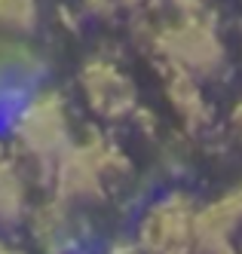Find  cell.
I'll return each mask as SVG.
<instances>
[{
    "mask_svg": "<svg viewBox=\"0 0 242 254\" xmlns=\"http://www.w3.org/2000/svg\"><path fill=\"white\" fill-rule=\"evenodd\" d=\"M15 141L37 169L55 175V166L71 150V123L65 101L55 92L34 95V101H28L15 123Z\"/></svg>",
    "mask_w": 242,
    "mask_h": 254,
    "instance_id": "6da1fadb",
    "label": "cell"
},
{
    "mask_svg": "<svg viewBox=\"0 0 242 254\" xmlns=\"http://www.w3.org/2000/svg\"><path fill=\"white\" fill-rule=\"evenodd\" d=\"M157 49L169 70L187 74L193 80L218 77L227 64L224 43L209 22H178L157 37Z\"/></svg>",
    "mask_w": 242,
    "mask_h": 254,
    "instance_id": "7a4b0ae2",
    "label": "cell"
},
{
    "mask_svg": "<svg viewBox=\"0 0 242 254\" xmlns=\"http://www.w3.org/2000/svg\"><path fill=\"white\" fill-rule=\"evenodd\" d=\"M120 162L114 153L98 147V144H83V147H71L65 159L55 166V190H59V202L65 205H86L104 196V178L114 172Z\"/></svg>",
    "mask_w": 242,
    "mask_h": 254,
    "instance_id": "3957f363",
    "label": "cell"
},
{
    "mask_svg": "<svg viewBox=\"0 0 242 254\" xmlns=\"http://www.w3.org/2000/svg\"><path fill=\"white\" fill-rule=\"evenodd\" d=\"M196 205L187 196H169L147 211L141 224V251L147 254H196L193 227H196Z\"/></svg>",
    "mask_w": 242,
    "mask_h": 254,
    "instance_id": "277c9868",
    "label": "cell"
},
{
    "mask_svg": "<svg viewBox=\"0 0 242 254\" xmlns=\"http://www.w3.org/2000/svg\"><path fill=\"white\" fill-rule=\"evenodd\" d=\"M239 230H242V184L196 211V227H193L196 254H230Z\"/></svg>",
    "mask_w": 242,
    "mask_h": 254,
    "instance_id": "5b68a950",
    "label": "cell"
},
{
    "mask_svg": "<svg viewBox=\"0 0 242 254\" xmlns=\"http://www.w3.org/2000/svg\"><path fill=\"white\" fill-rule=\"evenodd\" d=\"M83 95L95 114L107 120H123L135 111V86L107 62H89L80 74Z\"/></svg>",
    "mask_w": 242,
    "mask_h": 254,
    "instance_id": "8992f818",
    "label": "cell"
},
{
    "mask_svg": "<svg viewBox=\"0 0 242 254\" xmlns=\"http://www.w3.org/2000/svg\"><path fill=\"white\" fill-rule=\"evenodd\" d=\"M165 92H169V101H172V107L178 111L181 123L187 126L190 132H202L212 123V107H209L206 95H202L199 80H193L187 74H178V70H169Z\"/></svg>",
    "mask_w": 242,
    "mask_h": 254,
    "instance_id": "52a82bcc",
    "label": "cell"
},
{
    "mask_svg": "<svg viewBox=\"0 0 242 254\" xmlns=\"http://www.w3.org/2000/svg\"><path fill=\"white\" fill-rule=\"evenodd\" d=\"M25 214V184L0 150V224H15Z\"/></svg>",
    "mask_w": 242,
    "mask_h": 254,
    "instance_id": "ba28073f",
    "label": "cell"
},
{
    "mask_svg": "<svg viewBox=\"0 0 242 254\" xmlns=\"http://www.w3.org/2000/svg\"><path fill=\"white\" fill-rule=\"evenodd\" d=\"M40 22L37 0H0V31L3 34H28Z\"/></svg>",
    "mask_w": 242,
    "mask_h": 254,
    "instance_id": "9c48e42d",
    "label": "cell"
},
{
    "mask_svg": "<svg viewBox=\"0 0 242 254\" xmlns=\"http://www.w3.org/2000/svg\"><path fill=\"white\" fill-rule=\"evenodd\" d=\"M83 3H86V9L92 15H98V19H110V15L120 12V6L114 3V0H83Z\"/></svg>",
    "mask_w": 242,
    "mask_h": 254,
    "instance_id": "30bf717a",
    "label": "cell"
},
{
    "mask_svg": "<svg viewBox=\"0 0 242 254\" xmlns=\"http://www.w3.org/2000/svg\"><path fill=\"white\" fill-rule=\"evenodd\" d=\"M230 126H233V135H236V141L242 144V101L233 107V114H230Z\"/></svg>",
    "mask_w": 242,
    "mask_h": 254,
    "instance_id": "8fae6325",
    "label": "cell"
},
{
    "mask_svg": "<svg viewBox=\"0 0 242 254\" xmlns=\"http://www.w3.org/2000/svg\"><path fill=\"white\" fill-rule=\"evenodd\" d=\"M110 254H141V245H114Z\"/></svg>",
    "mask_w": 242,
    "mask_h": 254,
    "instance_id": "7c38bea8",
    "label": "cell"
},
{
    "mask_svg": "<svg viewBox=\"0 0 242 254\" xmlns=\"http://www.w3.org/2000/svg\"><path fill=\"white\" fill-rule=\"evenodd\" d=\"M114 3H117L120 9H135L138 3H144V0H114Z\"/></svg>",
    "mask_w": 242,
    "mask_h": 254,
    "instance_id": "4fadbf2b",
    "label": "cell"
},
{
    "mask_svg": "<svg viewBox=\"0 0 242 254\" xmlns=\"http://www.w3.org/2000/svg\"><path fill=\"white\" fill-rule=\"evenodd\" d=\"M230 254H239V251H230Z\"/></svg>",
    "mask_w": 242,
    "mask_h": 254,
    "instance_id": "5bb4252c",
    "label": "cell"
}]
</instances>
